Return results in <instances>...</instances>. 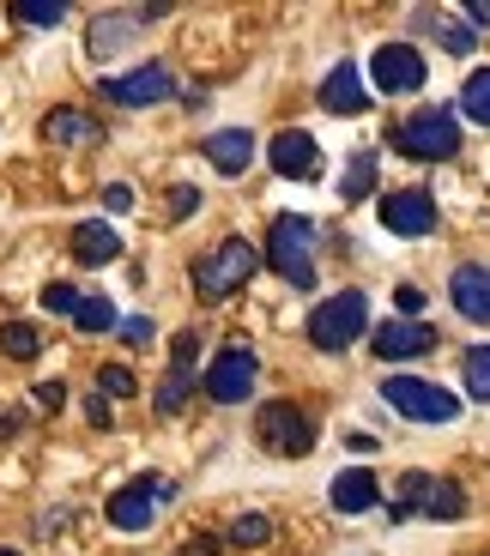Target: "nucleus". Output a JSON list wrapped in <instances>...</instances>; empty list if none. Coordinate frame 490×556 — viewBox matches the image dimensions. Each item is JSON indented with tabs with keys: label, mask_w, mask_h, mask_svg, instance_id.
<instances>
[{
	"label": "nucleus",
	"mask_w": 490,
	"mask_h": 556,
	"mask_svg": "<svg viewBox=\"0 0 490 556\" xmlns=\"http://www.w3.org/2000/svg\"><path fill=\"white\" fill-rule=\"evenodd\" d=\"M418 30H430L449 55H473V49H478L473 25H466V18H449V13H418Z\"/></svg>",
	"instance_id": "23"
},
{
	"label": "nucleus",
	"mask_w": 490,
	"mask_h": 556,
	"mask_svg": "<svg viewBox=\"0 0 490 556\" xmlns=\"http://www.w3.org/2000/svg\"><path fill=\"white\" fill-rule=\"evenodd\" d=\"M322 110H327V115H364V110H369V91H364V73H357V61H339V67L322 79Z\"/></svg>",
	"instance_id": "17"
},
{
	"label": "nucleus",
	"mask_w": 490,
	"mask_h": 556,
	"mask_svg": "<svg viewBox=\"0 0 490 556\" xmlns=\"http://www.w3.org/2000/svg\"><path fill=\"white\" fill-rule=\"evenodd\" d=\"M0 351H7V357H37L42 333L30 327V320H7V327H0Z\"/></svg>",
	"instance_id": "26"
},
{
	"label": "nucleus",
	"mask_w": 490,
	"mask_h": 556,
	"mask_svg": "<svg viewBox=\"0 0 490 556\" xmlns=\"http://www.w3.org/2000/svg\"><path fill=\"white\" fill-rule=\"evenodd\" d=\"M13 18H18V25H61L67 7H61V0H18Z\"/></svg>",
	"instance_id": "29"
},
{
	"label": "nucleus",
	"mask_w": 490,
	"mask_h": 556,
	"mask_svg": "<svg viewBox=\"0 0 490 556\" xmlns=\"http://www.w3.org/2000/svg\"><path fill=\"white\" fill-rule=\"evenodd\" d=\"M393 152L406 157H424V164H442V157L461 152V122H454V110H418L406 115V122L393 127Z\"/></svg>",
	"instance_id": "3"
},
{
	"label": "nucleus",
	"mask_w": 490,
	"mask_h": 556,
	"mask_svg": "<svg viewBox=\"0 0 490 556\" xmlns=\"http://www.w3.org/2000/svg\"><path fill=\"white\" fill-rule=\"evenodd\" d=\"M376 357H388V363H400V357H424V351L436 345V333L424 327V320H388V327H376Z\"/></svg>",
	"instance_id": "19"
},
{
	"label": "nucleus",
	"mask_w": 490,
	"mask_h": 556,
	"mask_svg": "<svg viewBox=\"0 0 490 556\" xmlns=\"http://www.w3.org/2000/svg\"><path fill=\"white\" fill-rule=\"evenodd\" d=\"M369 188H376V152H351L345 181H339V194H345V200H364Z\"/></svg>",
	"instance_id": "24"
},
{
	"label": "nucleus",
	"mask_w": 490,
	"mask_h": 556,
	"mask_svg": "<svg viewBox=\"0 0 490 556\" xmlns=\"http://www.w3.org/2000/svg\"><path fill=\"white\" fill-rule=\"evenodd\" d=\"M381 224L393 237H430L436 230V200L424 188H400V194L381 200Z\"/></svg>",
	"instance_id": "14"
},
{
	"label": "nucleus",
	"mask_w": 490,
	"mask_h": 556,
	"mask_svg": "<svg viewBox=\"0 0 490 556\" xmlns=\"http://www.w3.org/2000/svg\"><path fill=\"white\" fill-rule=\"evenodd\" d=\"M357 333H369V296L364 291H339L309 315V339L322 351H345Z\"/></svg>",
	"instance_id": "5"
},
{
	"label": "nucleus",
	"mask_w": 490,
	"mask_h": 556,
	"mask_svg": "<svg viewBox=\"0 0 490 556\" xmlns=\"http://www.w3.org/2000/svg\"><path fill=\"white\" fill-rule=\"evenodd\" d=\"M449 296H454V308H461L466 320H478V327H490V266H478V261L454 266V278H449Z\"/></svg>",
	"instance_id": "16"
},
{
	"label": "nucleus",
	"mask_w": 490,
	"mask_h": 556,
	"mask_svg": "<svg viewBox=\"0 0 490 556\" xmlns=\"http://www.w3.org/2000/svg\"><path fill=\"white\" fill-rule=\"evenodd\" d=\"M381 400L400 417H418V424H454V417H461V400H454L449 388L418 381V376H388L381 381Z\"/></svg>",
	"instance_id": "6"
},
{
	"label": "nucleus",
	"mask_w": 490,
	"mask_h": 556,
	"mask_svg": "<svg viewBox=\"0 0 490 556\" xmlns=\"http://www.w3.org/2000/svg\"><path fill=\"white\" fill-rule=\"evenodd\" d=\"M393 303H400V320H418L424 315V291H418V285H400V291H393Z\"/></svg>",
	"instance_id": "34"
},
{
	"label": "nucleus",
	"mask_w": 490,
	"mask_h": 556,
	"mask_svg": "<svg viewBox=\"0 0 490 556\" xmlns=\"http://www.w3.org/2000/svg\"><path fill=\"white\" fill-rule=\"evenodd\" d=\"M345 447H351V454H376V435H357V430H351Z\"/></svg>",
	"instance_id": "39"
},
{
	"label": "nucleus",
	"mask_w": 490,
	"mask_h": 556,
	"mask_svg": "<svg viewBox=\"0 0 490 556\" xmlns=\"http://www.w3.org/2000/svg\"><path fill=\"white\" fill-rule=\"evenodd\" d=\"M466 25H490V0H466Z\"/></svg>",
	"instance_id": "37"
},
{
	"label": "nucleus",
	"mask_w": 490,
	"mask_h": 556,
	"mask_svg": "<svg viewBox=\"0 0 490 556\" xmlns=\"http://www.w3.org/2000/svg\"><path fill=\"white\" fill-rule=\"evenodd\" d=\"M461 369H466V393H473V400H490V345H473Z\"/></svg>",
	"instance_id": "27"
},
{
	"label": "nucleus",
	"mask_w": 490,
	"mask_h": 556,
	"mask_svg": "<svg viewBox=\"0 0 490 556\" xmlns=\"http://www.w3.org/2000/svg\"><path fill=\"white\" fill-rule=\"evenodd\" d=\"M254 266H261V254H254L242 237H225L212 254H200V261H194V296H200V303H225L237 285H249V278H254Z\"/></svg>",
	"instance_id": "2"
},
{
	"label": "nucleus",
	"mask_w": 490,
	"mask_h": 556,
	"mask_svg": "<svg viewBox=\"0 0 490 556\" xmlns=\"http://www.w3.org/2000/svg\"><path fill=\"white\" fill-rule=\"evenodd\" d=\"M254 381H261V357H254L249 345H230L218 351V357L206 363V376H200V393L218 405H242L254 393Z\"/></svg>",
	"instance_id": "8"
},
{
	"label": "nucleus",
	"mask_w": 490,
	"mask_h": 556,
	"mask_svg": "<svg viewBox=\"0 0 490 556\" xmlns=\"http://www.w3.org/2000/svg\"><path fill=\"white\" fill-rule=\"evenodd\" d=\"M273 539V520L266 515H242L237 527H230V544H242V551H254V544H266Z\"/></svg>",
	"instance_id": "31"
},
{
	"label": "nucleus",
	"mask_w": 490,
	"mask_h": 556,
	"mask_svg": "<svg viewBox=\"0 0 490 556\" xmlns=\"http://www.w3.org/2000/svg\"><path fill=\"white\" fill-rule=\"evenodd\" d=\"M194 357H200V339L194 333H176V357H169V381L158 388V417H176L194 393Z\"/></svg>",
	"instance_id": "15"
},
{
	"label": "nucleus",
	"mask_w": 490,
	"mask_h": 556,
	"mask_svg": "<svg viewBox=\"0 0 490 556\" xmlns=\"http://www.w3.org/2000/svg\"><path fill=\"white\" fill-rule=\"evenodd\" d=\"M152 333H158V327H152L146 315H127V320H122V339H127V345H152Z\"/></svg>",
	"instance_id": "35"
},
{
	"label": "nucleus",
	"mask_w": 490,
	"mask_h": 556,
	"mask_svg": "<svg viewBox=\"0 0 490 556\" xmlns=\"http://www.w3.org/2000/svg\"><path fill=\"white\" fill-rule=\"evenodd\" d=\"M194 206H200V188H188V181H183V188L169 194V212H176V218H188Z\"/></svg>",
	"instance_id": "36"
},
{
	"label": "nucleus",
	"mask_w": 490,
	"mask_h": 556,
	"mask_svg": "<svg viewBox=\"0 0 490 556\" xmlns=\"http://www.w3.org/2000/svg\"><path fill=\"white\" fill-rule=\"evenodd\" d=\"M169 496H176V484H169V478L140 472L134 484H122L110 496V527L115 532H146L158 520V502H169Z\"/></svg>",
	"instance_id": "9"
},
{
	"label": "nucleus",
	"mask_w": 490,
	"mask_h": 556,
	"mask_svg": "<svg viewBox=\"0 0 490 556\" xmlns=\"http://www.w3.org/2000/svg\"><path fill=\"white\" fill-rule=\"evenodd\" d=\"M369 79H376V91H424V55L412 49V42H381L376 61H369Z\"/></svg>",
	"instance_id": "11"
},
{
	"label": "nucleus",
	"mask_w": 490,
	"mask_h": 556,
	"mask_svg": "<svg viewBox=\"0 0 490 556\" xmlns=\"http://www.w3.org/2000/svg\"><path fill=\"white\" fill-rule=\"evenodd\" d=\"M169 91H176V73H169L164 61H146V67L115 73V79L98 85V98L115 103V110H146V103H164Z\"/></svg>",
	"instance_id": "10"
},
{
	"label": "nucleus",
	"mask_w": 490,
	"mask_h": 556,
	"mask_svg": "<svg viewBox=\"0 0 490 556\" xmlns=\"http://www.w3.org/2000/svg\"><path fill=\"white\" fill-rule=\"evenodd\" d=\"M115 254H122V237H115V224H103V218L73 224V261H79V266H110Z\"/></svg>",
	"instance_id": "21"
},
{
	"label": "nucleus",
	"mask_w": 490,
	"mask_h": 556,
	"mask_svg": "<svg viewBox=\"0 0 490 556\" xmlns=\"http://www.w3.org/2000/svg\"><path fill=\"white\" fill-rule=\"evenodd\" d=\"M42 139H55V146H98L103 122L98 115H85V110H73V103H61V110L42 115Z\"/></svg>",
	"instance_id": "20"
},
{
	"label": "nucleus",
	"mask_w": 490,
	"mask_h": 556,
	"mask_svg": "<svg viewBox=\"0 0 490 556\" xmlns=\"http://www.w3.org/2000/svg\"><path fill=\"white\" fill-rule=\"evenodd\" d=\"M266 164L279 169V176H291V181H315L322 176V146H315L303 127H285V134L266 146Z\"/></svg>",
	"instance_id": "13"
},
{
	"label": "nucleus",
	"mask_w": 490,
	"mask_h": 556,
	"mask_svg": "<svg viewBox=\"0 0 490 556\" xmlns=\"http://www.w3.org/2000/svg\"><path fill=\"white\" fill-rule=\"evenodd\" d=\"M98 388H103V400H134V369H122V363H103V369H98Z\"/></svg>",
	"instance_id": "30"
},
{
	"label": "nucleus",
	"mask_w": 490,
	"mask_h": 556,
	"mask_svg": "<svg viewBox=\"0 0 490 556\" xmlns=\"http://www.w3.org/2000/svg\"><path fill=\"white\" fill-rule=\"evenodd\" d=\"M0 556H18V551H7V544H0Z\"/></svg>",
	"instance_id": "40"
},
{
	"label": "nucleus",
	"mask_w": 490,
	"mask_h": 556,
	"mask_svg": "<svg viewBox=\"0 0 490 556\" xmlns=\"http://www.w3.org/2000/svg\"><path fill=\"white\" fill-rule=\"evenodd\" d=\"M461 110L473 115L478 127H490V67H478L473 79L461 85Z\"/></svg>",
	"instance_id": "25"
},
{
	"label": "nucleus",
	"mask_w": 490,
	"mask_h": 556,
	"mask_svg": "<svg viewBox=\"0 0 490 556\" xmlns=\"http://www.w3.org/2000/svg\"><path fill=\"white\" fill-rule=\"evenodd\" d=\"M158 13H164V7H140V13H98L91 25H85V49H91L98 61L122 55L127 42H134V30H140V25H152Z\"/></svg>",
	"instance_id": "12"
},
{
	"label": "nucleus",
	"mask_w": 490,
	"mask_h": 556,
	"mask_svg": "<svg viewBox=\"0 0 490 556\" xmlns=\"http://www.w3.org/2000/svg\"><path fill=\"white\" fill-rule=\"evenodd\" d=\"M200 152H206V164L218 169V176H242V169L254 164V134L249 127H218Z\"/></svg>",
	"instance_id": "18"
},
{
	"label": "nucleus",
	"mask_w": 490,
	"mask_h": 556,
	"mask_svg": "<svg viewBox=\"0 0 490 556\" xmlns=\"http://www.w3.org/2000/svg\"><path fill=\"white\" fill-rule=\"evenodd\" d=\"M37 405H42V412H55V405H61V388H55V381H42V388H37Z\"/></svg>",
	"instance_id": "38"
},
{
	"label": "nucleus",
	"mask_w": 490,
	"mask_h": 556,
	"mask_svg": "<svg viewBox=\"0 0 490 556\" xmlns=\"http://www.w3.org/2000/svg\"><path fill=\"white\" fill-rule=\"evenodd\" d=\"M376 502H381L376 472H364V466H351V472H339V478H334V508H339V515H369Z\"/></svg>",
	"instance_id": "22"
},
{
	"label": "nucleus",
	"mask_w": 490,
	"mask_h": 556,
	"mask_svg": "<svg viewBox=\"0 0 490 556\" xmlns=\"http://www.w3.org/2000/svg\"><path fill=\"white\" fill-rule=\"evenodd\" d=\"M103 212H110V218L134 212V188H127V181H110V188H103Z\"/></svg>",
	"instance_id": "33"
},
{
	"label": "nucleus",
	"mask_w": 490,
	"mask_h": 556,
	"mask_svg": "<svg viewBox=\"0 0 490 556\" xmlns=\"http://www.w3.org/2000/svg\"><path fill=\"white\" fill-rule=\"evenodd\" d=\"M73 320H79V333H110V327H115V308L103 303V296H85V303L73 308Z\"/></svg>",
	"instance_id": "28"
},
{
	"label": "nucleus",
	"mask_w": 490,
	"mask_h": 556,
	"mask_svg": "<svg viewBox=\"0 0 490 556\" xmlns=\"http://www.w3.org/2000/svg\"><path fill=\"white\" fill-rule=\"evenodd\" d=\"M254 435H261L266 454H279V459H303L309 447H315V424H309V417L297 412L291 400L261 405V417H254Z\"/></svg>",
	"instance_id": "7"
},
{
	"label": "nucleus",
	"mask_w": 490,
	"mask_h": 556,
	"mask_svg": "<svg viewBox=\"0 0 490 556\" xmlns=\"http://www.w3.org/2000/svg\"><path fill=\"white\" fill-rule=\"evenodd\" d=\"M266 266H273L285 285H297V291L315 285V224H309L303 212H279V218H273V230H266Z\"/></svg>",
	"instance_id": "1"
},
{
	"label": "nucleus",
	"mask_w": 490,
	"mask_h": 556,
	"mask_svg": "<svg viewBox=\"0 0 490 556\" xmlns=\"http://www.w3.org/2000/svg\"><path fill=\"white\" fill-rule=\"evenodd\" d=\"M388 515L393 520H412V515H424V520H461L466 515V496L449 484V478H436V472H406Z\"/></svg>",
	"instance_id": "4"
},
{
	"label": "nucleus",
	"mask_w": 490,
	"mask_h": 556,
	"mask_svg": "<svg viewBox=\"0 0 490 556\" xmlns=\"http://www.w3.org/2000/svg\"><path fill=\"white\" fill-rule=\"evenodd\" d=\"M79 303H85V296L73 291V285H42V308H49V315H73Z\"/></svg>",
	"instance_id": "32"
}]
</instances>
